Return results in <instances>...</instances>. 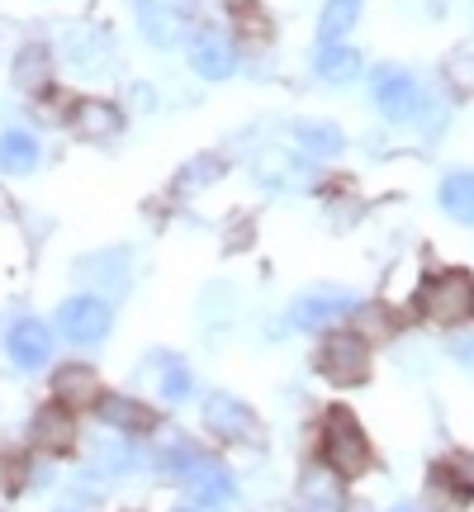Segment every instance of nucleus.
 Wrapping results in <instances>:
<instances>
[{
  "mask_svg": "<svg viewBox=\"0 0 474 512\" xmlns=\"http://www.w3.org/2000/svg\"><path fill=\"white\" fill-rule=\"evenodd\" d=\"M162 470L176 484H181L185 494H190V503H204V508H228L233 503V475L223 470L219 460H209V456H200L190 441H176L171 451L162 456Z\"/></svg>",
  "mask_w": 474,
  "mask_h": 512,
  "instance_id": "nucleus-1",
  "label": "nucleus"
},
{
  "mask_svg": "<svg viewBox=\"0 0 474 512\" xmlns=\"http://www.w3.org/2000/svg\"><path fill=\"white\" fill-rule=\"evenodd\" d=\"M323 465L342 479H356L370 470V441H365L356 413L342 403L323 413Z\"/></svg>",
  "mask_w": 474,
  "mask_h": 512,
  "instance_id": "nucleus-2",
  "label": "nucleus"
},
{
  "mask_svg": "<svg viewBox=\"0 0 474 512\" xmlns=\"http://www.w3.org/2000/svg\"><path fill=\"white\" fill-rule=\"evenodd\" d=\"M418 309L432 323H465L474 318V280L470 271H437L422 280L418 290Z\"/></svg>",
  "mask_w": 474,
  "mask_h": 512,
  "instance_id": "nucleus-3",
  "label": "nucleus"
},
{
  "mask_svg": "<svg viewBox=\"0 0 474 512\" xmlns=\"http://www.w3.org/2000/svg\"><path fill=\"white\" fill-rule=\"evenodd\" d=\"M313 366L323 380L351 389V384L370 380V347H365L361 332H332V337H323V347L313 351Z\"/></svg>",
  "mask_w": 474,
  "mask_h": 512,
  "instance_id": "nucleus-4",
  "label": "nucleus"
},
{
  "mask_svg": "<svg viewBox=\"0 0 474 512\" xmlns=\"http://www.w3.org/2000/svg\"><path fill=\"white\" fill-rule=\"evenodd\" d=\"M110 323H114V313L100 294H76V299H67V304L57 309V332H62L67 342H76V347L100 342V337L110 332Z\"/></svg>",
  "mask_w": 474,
  "mask_h": 512,
  "instance_id": "nucleus-5",
  "label": "nucleus"
},
{
  "mask_svg": "<svg viewBox=\"0 0 474 512\" xmlns=\"http://www.w3.org/2000/svg\"><path fill=\"white\" fill-rule=\"evenodd\" d=\"M356 313V294L351 290H337V285H323V290H309L299 294L290 304V323L299 332H318V328H332L337 318Z\"/></svg>",
  "mask_w": 474,
  "mask_h": 512,
  "instance_id": "nucleus-6",
  "label": "nucleus"
},
{
  "mask_svg": "<svg viewBox=\"0 0 474 512\" xmlns=\"http://www.w3.org/2000/svg\"><path fill=\"white\" fill-rule=\"evenodd\" d=\"M195 19V0H138V24L157 48H176L190 34Z\"/></svg>",
  "mask_w": 474,
  "mask_h": 512,
  "instance_id": "nucleus-7",
  "label": "nucleus"
},
{
  "mask_svg": "<svg viewBox=\"0 0 474 512\" xmlns=\"http://www.w3.org/2000/svg\"><path fill=\"white\" fill-rule=\"evenodd\" d=\"M200 422H204V432H214L219 441H252L256 437V413L242 399L223 394V389H214V394L204 399Z\"/></svg>",
  "mask_w": 474,
  "mask_h": 512,
  "instance_id": "nucleus-8",
  "label": "nucleus"
},
{
  "mask_svg": "<svg viewBox=\"0 0 474 512\" xmlns=\"http://www.w3.org/2000/svg\"><path fill=\"white\" fill-rule=\"evenodd\" d=\"M375 100H380V110L389 114V119H413L422 105L418 81L403 72V67H380V72H375Z\"/></svg>",
  "mask_w": 474,
  "mask_h": 512,
  "instance_id": "nucleus-9",
  "label": "nucleus"
},
{
  "mask_svg": "<svg viewBox=\"0 0 474 512\" xmlns=\"http://www.w3.org/2000/svg\"><path fill=\"white\" fill-rule=\"evenodd\" d=\"M190 67L200 76H209V81H223L237 67V48L219 29H195V38H190Z\"/></svg>",
  "mask_w": 474,
  "mask_h": 512,
  "instance_id": "nucleus-10",
  "label": "nucleus"
},
{
  "mask_svg": "<svg viewBox=\"0 0 474 512\" xmlns=\"http://www.w3.org/2000/svg\"><path fill=\"white\" fill-rule=\"evenodd\" d=\"M5 347H10V361L19 370H38L48 361V351H53V337H48V328L38 318H19L10 337H5Z\"/></svg>",
  "mask_w": 474,
  "mask_h": 512,
  "instance_id": "nucleus-11",
  "label": "nucleus"
},
{
  "mask_svg": "<svg viewBox=\"0 0 474 512\" xmlns=\"http://www.w3.org/2000/svg\"><path fill=\"white\" fill-rule=\"evenodd\" d=\"M100 418H105V427L138 432V437L157 427V413H152V408H143L138 399H128V394H105V399H100Z\"/></svg>",
  "mask_w": 474,
  "mask_h": 512,
  "instance_id": "nucleus-12",
  "label": "nucleus"
},
{
  "mask_svg": "<svg viewBox=\"0 0 474 512\" xmlns=\"http://www.w3.org/2000/svg\"><path fill=\"white\" fill-rule=\"evenodd\" d=\"M95 389H100V380H95L91 366H57L53 370V403L57 408H81V403L95 399Z\"/></svg>",
  "mask_w": 474,
  "mask_h": 512,
  "instance_id": "nucleus-13",
  "label": "nucleus"
},
{
  "mask_svg": "<svg viewBox=\"0 0 474 512\" xmlns=\"http://www.w3.org/2000/svg\"><path fill=\"white\" fill-rule=\"evenodd\" d=\"M10 81H15L19 91H43L48 81H53V53L43 48V43H29V48H19L15 53V67H10Z\"/></svg>",
  "mask_w": 474,
  "mask_h": 512,
  "instance_id": "nucleus-14",
  "label": "nucleus"
},
{
  "mask_svg": "<svg viewBox=\"0 0 474 512\" xmlns=\"http://www.w3.org/2000/svg\"><path fill=\"white\" fill-rule=\"evenodd\" d=\"M67 57H72L81 72H86V67L100 72V67H110V38L91 34V29H67Z\"/></svg>",
  "mask_w": 474,
  "mask_h": 512,
  "instance_id": "nucleus-15",
  "label": "nucleus"
},
{
  "mask_svg": "<svg viewBox=\"0 0 474 512\" xmlns=\"http://www.w3.org/2000/svg\"><path fill=\"white\" fill-rule=\"evenodd\" d=\"M313 67H318L323 81H351V76L361 72V53L347 48V43H323L318 57H313Z\"/></svg>",
  "mask_w": 474,
  "mask_h": 512,
  "instance_id": "nucleus-16",
  "label": "nucleus"
},
{
  "mask_svg": "<svg viewBox=\"0 0 474 512\" xmlns=\"http://www.w3.org/2000/svg\"><path fill=\"white\" fill-rule=\"evenodd\" d=\"M441 209L460 223H474V171H456L441 181Z\"/></svg>",
  "mask_w": 474,
  "mask_h": 512,
  "instance_id": "nucleus-17",
  "label": "nucleus"
},
{
  "mask_svg": "<svg viewBox=\"0 0 474 512\" xmlns=\"http://www.w3.org/2000/svg\"><path fill=\"white\" fill-rule=\"evenodd\" d=\"M34 441L43 446V451H67L76 441V427H72V418L62 413V408H43L34 418Z\"/></svg>",
  "mask_w": 474,
  "mask_h": 512,
  "instance_id": "nucleus-18",
  "label": "nucleus"
},
{
  "mask_svg": "<svg viewBox=\"0 0 474 512\" xmlns=\"http://www.w3.org/2000/svg\"><path fill=\"white\" fill-rule=\"evenodd\" d=\"M76 128L81 133H91V138H110L114 128L124 124V114L114 110V105H105V100H86V105H76Z\"/></svg>",
  "mask_w": 474,
  "mask_h": 512,
  "instance_id": "nucleus-19",
  "label": "nucleus"
},
{
  "mask_svg": "<svg viewBox=\"0 0 474 512\" xmlns=\"http://www.w3.org/2000/svg\"><path fill=\"white\" fill-rule=\"evenodd\" d=\"M34 162H38V143L29 133L15 128V133L0 138V171H19V176H24V171H34Z\"/></svg>",
  "mask_w": 474,
  "mask_h": 512,
  "instance_id": "nucleus-20",
  "label": "nucleus"
},
{
  "mask_svg": "<svg viewBox=\"0 0 474 512\" xmlns=\"http://www.w3.org/2000/svg\"><path fill=\"white\" fill-rule=\"evenodd\" d=\"M81 271H86V280H95V285H124V275H128V256H124V252H100V256H86V261H81Z\"/></svg>",
  "mask_w": 474,
  "mask_h": 512,
  "instance_id": "nucleus-21",
  "label": "nucleus"
},
{
  "mask_svg": "<svg viewBox=\"0 0 474 512\" xmlns=\"http://www.w3.org/2000/svg\"><path fill=\"white\" fill-rule=\"evenodd\" d=\"M356 15H361V0H328V10L318 19V34L332 43V38H342L356 24Z\"/></svg>",
  "mask_w": 474,
  "mask_h": 512,
  "instance_id": "nucleus-22",
  "label": "nucleus"
},
{
  "mask_svg": "<svg viewBox=\"0 0 474 512\" xmlns=\"http://www.w3.org/2000/svg\"><path fill=\"white\" fill-rule=\"evenodd\" d=\"M294 133H299V143L309 147L313 157H332V152H342V143H347L342 128H332V124H299Z\"/></svg>",
  "mask_w": 474,
  "mask_h": 512,
  "instance_id": "nucleus-23",
  "label": "nucleus"
},
{
  "mask_svg": "<svg viewBox=\"0 0 474 512\" xmlns=\"http://www.w3.org/2000/svg\"><path fill=\"white\" fill-rule=\"evenodd\" d=\"M441 475H446V484H451L460 498H474V456L470 451H456V456L441 460Z\"/></svg>",
  "mask_w": 474,
  "mask_h": 512,
  "instance_id": "nucleus-24",
  "label": "nucleus"
},
{
  "mask_svg": "<svg viewBox=\"0 0 474 512\" xmlns=\"http://www.w3.org/2000/svg\"><path fill=\"white\" fill-rule=\"evenodd\" d=\"M446 86H456L460 95H474V53L446 57Z\"/></svg>",
  "mask_w": 474,
  "mask_h": 512,
  "instance_id": "nucleus-25",
  "label": "nucleus"
},
{
  "mask_svg": "<svg viewBox=\"0 0 474 512\" xmlns=\"http://www.w3.org/2000/svg\"><path fill=\"white\" fill-rule=\"evenodd\" d=\"M162 399H171V403L190 399V370H185L181 361H171V366L162 370Z\"/></svg>",
  "mask_w": 474,
  "mask_h": 512,
  "instance_id": "nucleus-26",
  "label": "nucleus"
},
{
  "mask_svg": "<svg viewBox=\"0 0 474 512\" xmlns=\"http://www.w3.org/2000/svg\"><path fill=\"white\" fill-rule=\"evenodd\" d=\"M95 456L105 460L100 470H110V475H124V470H138V456H133L128 446H95Z\"/></svg>",
  "mask_w": 474,
  "mask_h": 512,
  "instance_id": "nucleus-27",
  "label": "nucleus"
},
{
  "mask_svg": "<svg viewBox=\"0 0 474 512\" xmlns=\"http://www.w3.org/2000/svg\"><path fill=\"white\" fill-rule=\"evenodd\" d=\"M451 356H456L465 370H474V337H456V342H451Z\"/></svg>",
  "mask_w": 474,
  "mask_h": 512,
  "instance_id": "nucleus-28",
  "label": "nucleus"
},
{
  "mask_svg": "<svg viewBox=\"0 0 474 512\" xmlns=\"http://www.w3.org/2000/svg\"><path fill=\"white\" fill-rule=\"evenodd\" d=\"M299 512H337V508H332V503H304Z\"/></svg>",
  "mask_w": 474,
  "mask_h": 512,
  "instance_id": "nucleus-29",
  "label": "nucleus"
},
{
  "mask_svg": "<svg viewBox=\"0 0 474 512\" xmlns=\"http://www.w3.org/2000/svg\"><path fill=\"white\" fill-rule=\"evenodd\" d=\"M394 512H413V508H394Z\"/></svg>",
  "mask_w": 474,
  "mask_h": 512,
  "instance_id": "nucleus-30",
  "label": "nucleus"
}]
</instances>
